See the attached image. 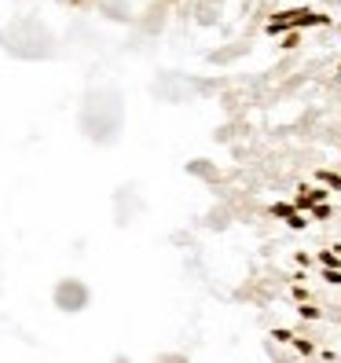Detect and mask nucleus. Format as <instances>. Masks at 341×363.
Instances as JSON below:
<instances>
[{
	"mask_svg": "<svg viewBox=\"0 0 341 363\" xmlns=\"http://www.w3.org/2000/svg\"><path fill=\"white\" fill-rule=\"evenodd\" d=\"M327 4H330V8H341V0H327Z\"/></svg>",
	"mask_w": 341,
	"mask_h": 363,
	"instance_id": "obj_2",
	"label": "nucleus"
},
{
	"mask_svg": "<svg viewBox=\"0 0 341 363\" xmlns=\"http://www.w3.org/2000/svg\"><path fill=\"white\" fill-rule=\"evenodd\" d=\"M55 301H59V308L77 312V308H84V301H89V290H84L81 283H74V279H67V283H59Z\"/></svg>",
	"mask_w": 341,
	"mask_h": 363,
	"instance_id": "obj_1",
	"label": "nucleus"
}]
</instances>
